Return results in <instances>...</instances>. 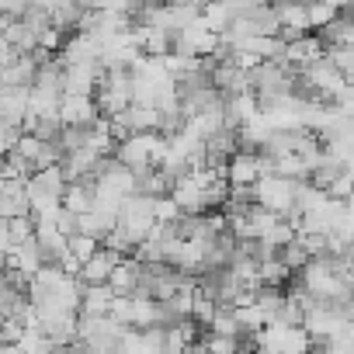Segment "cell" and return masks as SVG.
<instances>
[{"mask_svg": "<svg viewBox=\"0 0 354 354\" xmlns=\"http://www.w3.org/2000/svg\"><path fill=\"white\" fill-rule=\"evenodd\" d=\"M344 209H347V216H351V219H354V192H351V198H347V202H344Z\"/></svg>", "mask_w": 354, "mask_h": 354, "instance_id": "f546056e", "label": "cell"}, {"mask_svg": "<svg viewBox=\"0 0 354 354\" xmlns=\"http://www.w3.org/2000/svg\"><path fill=\"white\" fill-rule=\"evenodd\" d=\"M77 337L91 351H115L122 344V337H125V326L115 323L111 316H80Z\"/></svg>", "mask_w": 354, "mask_h": 354, "instance_id": "5b68a950", "label": "cell"}, {"mask_svg": "<svg viewBox=\"0 0 354 354\" xmlns=\"http://www.w3.org/2000/svg\"><path fill=\"white\" fill-rule=\"evenodd\" d=\"M104 66H66L63 73V94L70 97H94L101 84Z\"/></svg>", "mask_w": 354, "mask_h": 354, "instance_id": "8fae6325", "label": "cell"}, {"mask_svg": "<svg viewBox=\"0 0 354 354\" xmlns=\"http://www.w3.org/2000/svg\"><path fill=\"white\" fill-rule=\"evenodd\" d=\"M63 209L70 212V216H87V212H94V185L91 181H73V185H66V195H63Z\"/></svg>", "mask_w": 354, "mask_h": 354, "instance_id": "e0dca14e", "label": "cell"}, {"mask_svg": "<svg viewBox=\"0 0 354 354\" xmlns=\"http://www.w3.org/2000/svg\"><path fill=\"white\" fill-rule=\"evenodd\" d=\"M8 230H11V247L35 240V223H32L28 216H21V219H11V223H8Z\"/></svg>", "mask_w": 354, "mask_h": 354, "instance_id": "484cf974", "label": "cell"}, {"mask_svg": "<svg viewBox=\"0 0 354 354\" xmlns=\"http://www.w3.org/2000/svg\"><path fill=\"white\" fill-rule=\"evenodd\" d=\"M122 261H125V257H118V254H111V250H104V247H101V250H97V254H94V257H91L84 268H80V274H77V278H80V285H84V288L108 285L111 271H115Z\"/></svg>", "mask_w": 354, "mask_h": 354, "instance_id": "4fadbf2b", "label": "cell"}, {"mask_svg": "<svg viewBox=\"0 0 354 354\" xmlns=\"http://www.w3.org/2000/svg\"><path fill=\"white\" fill-rule=\"evenodd\" d=\"M84 11H87V8H80V4H49V25H53L56 32H63V35H66V32H77Z\"/></svg>", "mask_w": 354, "mask_h": 354, "instance_id": "ac0fdd59", "label": "cell"}, {"mask_svg": "<svg viewBox=\"0 0 354 354\" xmlns=\"http://www.w3.org/2000/svg\"><path fill=\"white\" fill-rule=\"evenodd\" d=\"M254 351L257 354H309L313 351V340H309V333L302 326H295V330L264 326L254 337Z\"/></svg>", "mask_w": 354, "mask_h": 354, "instance_id": "3957f363", "label": "cell"}, {"mask_svg": "<svg viewBox=\"0 0 354 354\" xmlns=\"http://www.w3.org/2000/svg\"><path fill=\"white\" fill-rule=\"evenodd\" d=\"M288 268L278 261V257H268V261H261L257 264V285L261 288H281L285 281H288Z\"/></svg>", "mask_w": 354, "mask_h": 354, "instance_id": "ffe728a7", "label": "cell"}, {"mask_svg": "<svg viewBox=\"0 0 354 354\" xmlns=\"http://www.w3.org/2000/svg\"><path fill=\"white\" fill-rule=\"evenodd\" d=\"M156 149H160V136H156V132H142V136H129V139H122L118 149H115V160H118L122 167H129V170L139 177V174L153 170Z\"/></svg>", "mask_w": 354, "mask_h": 354, "instance_id": "277c9868", "label": "cell"}, {"mask_svg": "<svg viewBox=\"0 0 354 354\" xmlns=\"http://www.w3.org/2000/svg\"><path fill=\"white\" fill-rule=\"evenodd\" d=\"M302 181H285V177H261L250 188V198L257 209L278 216V219H292L295 216V188Z\"/></svg>", "mask_w": 354, "mask_h": 354, "instance_id": "6da1fadb", "label": "cell"}, {"mask_svg": "<svg viewBox=\"0 0 354 354\" xmlns=\"http://www.w3.org/2000/svg\"><path fill=\"white\" fill-rule=\"evenodd\" d=\"M226 181H230V188H243V192H250V188L261 181V153H247V149H240V153L226 163Z\"/></svg>", "mask_w": 354, "mask_h": 354, "instance_id": "ba28073f", "label": "cell"}, {"mask_svg": "<svg viewBox=\"0 0 354 354\" xmlns=\"http://www.w3.org/2000/svg\"><path fill=\"white\" fill-rule=\"evenodd\" d=\"M28 97H32V87H8V91H0V122L21 129L25 115H28Z\"/></svg>", "mask_w": 354, "mask_h": 354, "instance_id": "5bb4252c", "label": "cell"}, {"mask_svg": "<svg viewBox=\"0 0 354 354\" xmlns=\"http://www.w3.org/2000/svg\"><path fill=\"white\" fill-rule=\"evenodd\" d=\"M18 139H21V129H18V125H8V122H0V156L15 153Z\"/></svg>", "mask_w": 354, "mask_h": 354, "instance_id": "4316f807", "label": "cell"}, {"mask_svg": "<svg viewBox=\"0 0 354 354\" xmlns=\"http://www.w3.org/2000/svg\"><path fill=\"white\" fill-rule=\"evenodd\" d=\"M274 257H278V261H281V264H285L288 271H302V268L309 264V257H306V250L299 247V240H292L288 247H281V250H278Z\"/></svg>", "mask_w": 354, "mask_h": 354, "instance_id": "d4e9b609", "label": "cell"}, {"mask_svg": "<svg viewBox=\"0 0 354 354\" xmlns=\"http://www.w3.org/2000/svg\"><path fill=\"white\" fill-rule=\"evenodd\" d=\"M94 104H97V115L101 118H115L122 115L125 108H132V73L129 70H104L101 73V84H97V94H94Z\"/></svg>", "mask_w": 354, "mask_h": 354, "instance_id": "7a4b0ae2", "label": "cell"}, {"mask_svg": "<svg viewBox=\"0 0 354 354\" xmlns=\"http://www.w3.org/2000/svg\"><path fill=\"white\" fill-rule=\"evenodd\" d=\"M66 250H70V254H73L80 264H87V261H91V257L101 250V243H97V240H91V236H80V233H73V236H70V243H66Z\"/></svg>", "mask_w": 354, "mask_h": 354, "instance_id": "cb8c5ba5", "label": "cell"}, {"mask_svg": "<svg viewBox=\"0 0 354 354\" xmlns=\"http://www.w3.org/2000/svg\"><path fill=\"white\" fill-rule=\"evenodd\" d=\"M97 118L101 115H97L94 97H70V94H63V101H59V122H63V129H91Z\"/></svg>", "mask_w": 354, "mask_h": 354, "instance_id": "30bf717a", "label": "cell"}, {"mask_svg": "<svg viewBox=\"0 0 354 354\" xmlns=\"http://www.w3.org/2000/svg\"><path fill=\"white\" fill-rule=\"evenodd\" d=\"M139 261L136 257H125L115 271H111V278H108V288H111V295H118V299H132L136 295V288H139Z\"/></svg>", "mask_w": 354, "mask_h": 354, "instance_id": "9a60e30c", "label": "cell"}, {"mask_svg": "<svg viewBox=\"0 0 354 354\" xmlns=\"http://www.w3.org/2000/svg\"><path fill=\"white\" fill-rule=\"evenodd\" d=\"M209 333L212 337H226V340H240V323H236V316H233L230 306H219L216 309V316L209 323Z\"/></svg>", "mask_w": 354, "mask_h": 354, "instance_id": "44dd1931", "label": "cell"}, {"mask_svg": "<svg viewBox=\"0 0 354 354\" xmlns=\"http://www.w3.org/2000/svg\"><path fill=\"white\" fill-rule=\"evenodd\" d=\"M233 316H236V323H240V333H261L264 326H268V316L257 309V302L254 306H240V309H233Z\"/></svg>", "mask_w": 354, "mask_h": 354, "instance_id": "7402d4cb", "label": "cell"}, {"mask_svg": "<svg viewBox=\"0 0 354 354\" xmlns=\"http://www.w3.org/2000/svg\"><path fill=\"white\" fill-rule=\"evenodd\" d=\"M240 354H250V351H240Z\"/></svg>", "mask_w": 354, "mask_h": 354, "instance_id": "4dcf8cb0", "label": "cell"}, {"mask_svg": "<svg viewBox=\"0 0 354 354\" xmlns=\"http://www.w3.org/2000/svg\"><path fill=\"white\" fill-rule=\"evenodd\" d=\"M344 323H347V319H344V309H340V306H323V302H316V306L306 313L302 330H306L309 340L319 347V344H326Z\"/></svg>", "mask_w": 354, "mask_h": 354, "instance_id": "8992f818", "label": "cell"}, {"mask_svg": "<svg viewBox=\"0 0 354 354\" xmlns=\"http://www.w3.org/2000/svg\"><path fill=\"white\" fill-rule=\"evenodd\" d=\"M111 288L108 285H94V288H84V299H80V316H108L111 309Z\"/></svg>", "mask_w": 354, "mask_h": 354, "instance_id": "d6986e66", "label": "cell"}, {"mask_svg": "<svg viewBox=\"0 0 354 354\" xmlns=\"http://www.w3.org/2000/svg\"><path fill=\"white\" fill-rule=\"evenodd\" d=\"M66 174H63V167H46V170H35L28 181H25V188H28V202H35V198H49V202H63V195H66Z\"/></svg>", "mask_w": 354, "mask_h": 354, "instance_id": "52a82bcc", "label": "cell"}, {"mask_svg": "<svg viewBox=\"0 0 354 354\" xmlns=\"http://www.w3.org/2000/svg\"><path fill=\"white\" fill-rule=\"evenodd\" d=\"M274 15H278V39L281 42H299V39H306L313 28H309V11H306V4H278L274 8Z\"/></svg>", "mask_w": 354, "mask_h": 354, "instance_id": "9c48e42d", "label": "cell"}, {"mask_svg": "<svg viewBox=\"0 0 354 354\" xmlns=\"http://www.w3.org/2000/svg\"><path fill=\"white\" fill-rule=\"evenodd\" d=\"M202 188L198 185H192L188 177L181 174V181H177V188L170 192V198H174V205L181 209V216H202L205 212V202H202Z\"/></svg>", "mask_w": 354, "mask_h": 354, "instance_id": "2e32d148", "label": "cell"}, {"mask_svg": "<svg viewBox=\"0 0 354 354\" xmlns=\"http://www.w3.org/2000/svg\"><path fill=\"white\" fill-rule=\"evenodd\" d=\"M306 11H309V28H316V32L330 28V25H333V21L344 15L337 4H309Z\"/></svg>", "mask_w": 354, "mask_h": 354, "instance_id": "603a6c76", "label": "cell"}, {"mask_svg": "<svg viewBox=\"0 0 354 354\" xmlns=\"http://www.w3.org/2000/svg\"><path fill=\"white\" fill-rule=\"evenodd\" d=\"M212 87H216L223 97H240V94L250 91V73H243L233 59L216 63V66H212Z\"/></svg>", "mask_w": 354, "mask_h": 354, "instance_id": "7c38bea8", "label": "cell"}, {"mask_svg": "<svg viewBox=\"0 0 354 354\" xmlns=\"http://www.w3.org/2000/svg\"><path fill=\"white\" fill-rule=\"evenodd\" d=\"M0 354H21L18 344H0Z\"/></svg>", "mask_w": 354, "mask_h": 354, "instance_id": "f1b7e54d", "label": "cell"}, {"mask_svg": "<svg viewBox=\"0 0 354 354\" xmlns=\"http://www.w3.org/2000/svg\"><path fill=\"white\" fill-rule=\"evenodd\" d=\"M11 254V230H8V219H0V257Z\"/></svg>", "mask_w": 354, "mask_h": 354, "instance_id": "83f0119b", "label": "cell"}]
</instances>
